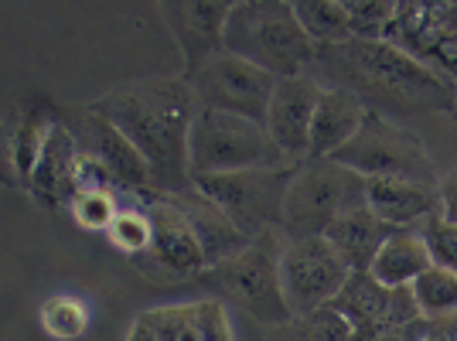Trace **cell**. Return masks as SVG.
<instances>
[{
	"label": "cell",
	"instance_id": "1f68e13d",
	"mask_svg": "<svg viewBox=\"0 0 457 341\" xmlns=\"http://www.w3.org/2000/svg\"><path fill=\"white\" fill-rule=\"evenodd\" d=\"M420 232H423V243H427V249H430L434 266H440V270H447V273H454L457 277V226L444 222V219L437 215V219L423 222Z\"/></svg>",
	"mask_w": 457,
	"mask_h": 341
},
{
	"label": "cell",
	"instance_id": "7c38bea8",
	"mask_svg": "<svg viewBox=\"0 0 457 341\" xmlns=\"http://www.w3.org/2000/svg\"><path fill=\"white\" fill-rule=\"evenodd\" d=\"M386 41L457 86V4H396Z\"/></svg>",
	"mask_w": 457,
	"mask_h": 341
},
{
	"label": "cell",
	"instance_id": "44dd1931",
	"mask_svg": "<svg viewBox=\"0 0 457 341\" xmlns=\"http://www.w3.org/2000/svg\"><path fill=\"white\" fill-rule=\"evenodd\" d=\"M52 127H55V103H48V99L21 103L14 113L0 120V137L11 147V161H14V170H18L21 188L28 185L31 170L38 164Z\"/></svg>",
	"mask_w": 457,
	"mask_h": 341
},
{
	"label": "cell",
	"instance_id": "9a60e30c",
	"mask_svg": "<svg viewBox=\"0 0 457 341\" xmlns=\"http://www.w3.org/2000/svg\"><path fill=\"white\" fill-rule=\"evenodd\" d=\"M127 341H232L226 304L215 297L140 311Z\"/></svg>",
	"mask_w": 457,
	"mask_h": 341
},
{
	"label": "cell",
	"instance_id": "30bf717a",
	"mask_svg": "<svg viewBox=\"0 0 457 341\" xmlns=\"http://www.w3.org/2000/svg\"><path fill=\"white\" fill-rule=\"evenodd\" d=\"M352 270L331 249L324 236L314 239H297L287 243L280 256V284H284V301L294 314H311L324 304H331L342 287L348 284Z\"/></svg>",
	"mask_w": 457,
	"mask_h": 341
},
{
	"label": "cell",
	"instance_id": "9c48e42d",
	"mask_svg": "<svg viewBox=\"0 0 457 341\" xmlns=\"http://www.w3.org/2000/svg\"><path fill=\"white\" fill-rule=\"evenodd\" d=\"M185 82L195 93L198 110L246 116V120H256V123L267 120L270 96L277 89V79L270 76V72L256 69L246 58L228 55V52H219L215 58H209Z\"/></svg>",
	"mask_w": 457,
	"mask_h": 341
},
{
	"label": "cell",
	"instance_id": "f1b7e54d",
	"mask_svg": "<svg viewBox=\"0 0 457 341\" xmlns=\"http://www.w3.org/2000/svg\"><path fill=\"white\" fill-rule=\"evenodd\" d=\"M348 14V31L359 41H386L396 21V4L393 0H345Z\"/></svg>",
	"mask_w": 457,
	"mask_h": 341
},
{
	"label": "cell",
	"instance_id": "e0dca14e",
	"mask_svg": "<svg viewBox=\"0 0 457 341\" xmlns=\"http://www.w3.org/2000/svg\"><path fill=\"white\" fill-rule=\"evenodd\" d=\"M228 11H232L228 0H164L161 4L168 31L174 35L181 55H185L181 79H191L209 58L222 52Z\"/></svg>",
	"mask_w": 457,
	"mask_h": 341
},
{
	"label": "cell",
	"instance_id": "484cf974",
	"mask_svg": "<svg viewBox=\"0 0 457 341\" xmlns=\"http://www.w3.org/2000/svg\"><path fill=\"white\" fill-rule=\"evenodd\" d=\"M294 14H297V24L304 28L307 38L314 41V48L342 45V41L352 38L345 0H297Z\"/></svg>",
	"mask_w": 457,
	"mask_h": 341
},
{
	"label": "cell",
	"instance_id": "52a82bcc",
	"mask_svg": "<svg viewBox=\"0 0 457 341\" xmlns=\"http://www.w3.org/2000/svg\"><path fill=\"white\" fill-rule=\"evenodd\" d=\"M331 161L355 170L359 178H406V181H420V185H437L440 178L434 157L420 144V137L372 110L359 133L342 151L331 154Z\"/></svg>",
	"mask_w": 457,
	"mask_h": 341
},
{
	"label": "cell",
	"instance_id": "603a6c76",
	"mask_svg": "<svg viewBox=\"0 0 457 341\" xmlns=\"http://www.w3.org/2000/svg\"><path fill=\"white\" fill-rule=\"evenodd\" d=\"M365 116H369V110L359 96L321 86V99H318L314 123H311V154L307 157H331L335 151H342L359 133Z\"/></svg>",
	"mask_w": 457,
	"mask_h": 341
},
{
	"label": "cell",
	"instance_id": "d6a6232c",
	"mask_svg": "<svg viewBox=\"0 0 457 341\" xmlns=\"http://www.w3.org/2000/svg\"><path fill=\"white\" fill-rule=\"evenodd\" d=\"M113 174L96 164L93 157H76V170H72V195L79 191H113Z\"/></svg>",
	"mask_w": 457,
	"mask_h": 341
},
{
	"label": "cell",
	"instance_id": "7402d4cb",
	"mask_svg": "<svg viewBox=\"0 0 457 341\" xmlns=\"http://www.w3.org/2000/svg\"><path fill=\"white\" fill-rule=\"evenodd\" d=\"M396 229L386 226L376 212H369L365 205H355V209L342 212L331 226L324 229V239L331 243V249L342 256L352 273H369L379 246Z\"/></svg>",
	"mask_w": 457,
	"mask_h": 341
},
{
	"label": "cell",
	"instance_id": "cb8c5ba5",
	"mask_svg": "<svg viewBox=\"0 0 457 341\" xmlns=\"http://www.w3.org/2000/svg\"><path fill=\"white\" fill-rule=\"evenodd\" d=\"M430 266H434V260H430V249L423 243V232L420 229H396L379 246L369 273L386 287H413V280Z\"/></svg>",
	"mask_w": 457,
	"mask_h": 341
},
{
	"label": "cell",
	"instance_id": "3957f363",
	"mask_svg": "<svg viewBox=\"0 0 457 341\" xmlns=\"http://www.w3.org/2000/svg\"><path fill=\"white\" fill-rule=\"evenodd\" d=\"M222 52L253 62L277 79L311 76L314 41L297 24L294 4L287 0H239L232 4L222 35Z\"/></svg>",
	"mask_w": 457,
	"mask_h": 341
},
{
	"label": "cell",
	"instance_id": "4fadbf2b",
	"mask_svg": "<svg viewBox=\"0 0 457 341\" xmlns=\"http://www.w3.org/2000/svg\"><path fill=\"white\" fill-rule=\"evenodd\" d=\"M140 202V209L147 212L151 219V249L144 256H137V270L151 263L154 270H164L174 280H185V277H198L205 270V253L198 236L191 232L188 219L178 212L168 195H157V191H140L134 195Z\"/></svg>",
	"mask_w": 457,
	"mask_h": 341
},
{
	"label": "cell",
	"instance_id": "836d02e7",
	"mask_svg": "<svg viewBox=\"0 0 457 341\" xmlns=\"http://www.w3.org/2000/svg\"><path fill=\"white\" fill-rule=\"evenodd\" d=\"M430 331H434V324L427 321V318H413V321H403V324L386 328V331H379L372 341H427L430 338Z\"/></svg>",
	"mask_w": 457,
	"mask_h": 341
},
{
	"label": "cell",
	"instance_id": "d4e9b609",
	"mask_svg": "<svg viewBox=\"0 0 457 341\" xmlns=\"http://www.w3.org/2000/svg\"><path fill=\"white\" fill-rule=\"evenodd\" d=\"M267 341H355V335L352 324L331 304H324L311 314H294L290 321L270 328Z\"/></svg>",
	"mask_w": 457,
	"mask_h": 341
},
{
	"label": "cell",
	"instance_id": "ba28073f",
	"mask_svg": "<svg viewBox=\"0 0 457 341\" xmlns=\"http://www.w3.org/2000/svg\"><path fill=\"white\" fill-rule=\"evenodd\" d=\"M297 164H280V168H253L232 170V174H205L191 178V188L202 191L209 202L228 215V222L239 229L246 239H256L267 229H280L284 215V198L290 174Z\"/></svg>",
	"mask_w": 457,
	"mask_h": 341
},
{
	"label": "cell",
	"instance_id": "8fae6325",
	"mask_svg": "<svg viewBox=\"0 0 457 341\" xmlns=\"http://www.w3.org/2000/svg\"><path fill=\"white\" fill-rule=\"evenodd\" d=\"M58 123L72 133L76 140L79 157H93L96 164L113 174L116 188L130 191V195H140V191H151V170H147V161L137 154V147L116 130L110 120L96 113L93 106H55Z\"/></svg>",
	"mask_w": 457,
	"mask_h": 341
},
{
	"label": "cell",
	"instance_id": "277c9868",
	"mask_svg": "<svg viewBox=\"0 0 457 341\" xmlns=\"http://www.w3.org/2000/svg\"><path fill=\"white\" fill-rule=\"evenodd\" d=\"M287 236L280 229H267L256 239H249L239 253L228 260L209 266L198 273V284L215 294V301L236 304L249 318L263 321L267 328L290 321V307L284 301L280 284V256H284Z\"/></svg>",
	"mask_w": 457,
	"mask_h": 341
},
{
	"label": "cell",
	"instance_id": "d6986e66",
	"mask_svg": "<svg viewBox=\"0 0 457 341\" xmlns=\"http://www.w3.org/2000/svg\"><path fill=\"white\" fill-rule=\"evenodd\" d=\"M76 157H79L76 140H72V133L65 130L55 116V127H52L48 140H45V151H41L38 164H35L28 185H24V188L31 191V198L52 212L65 209V205L72 202V170H76Z\"/></svg>",
	"mask_w": 457,
	"mask_h": 341
},
{
	"label": "cell",
	"instance_id": "5b68a950",
	"mask_svg": "<svg viewBox=\"0 0 457 341\" xmlns=\"http://www.w3.org/2000/svg\"><path fill=\"white\" fill-rule=\"evenodd\" d=\"M355 205H365V178L335 164L331 157H307L290 174L280 232L287 243L314 239Z\"/></svg>",
	"mask_w": 457,
	"mask_h": 341
},
{
	"label": "cell",
	"instance_id": "ac0fdd59",
	"mask_svg": "<svg viewBox=\"0 0 457 341\" xmlns=\"http://www.w3.org/2000/svg\"><path fill=\"white\" fill-rule=\"evenodd\" d=\"M365 209L393 229H420L440 215L437 185L406 178H365Z\"/></svg>",
	"mask_w": 457,
	"mask_h": 341
},
{
	"label": "cell",
	"instance_id": "2e32d148",
	"mask_svg": "<svg viewBox=\"0 0 457 341\" xmlns=\"http://www.w3.org/2000/svg\"><path fill=\"white\" fill-rule=\"evenodd\" d=\"M321 99V82L311 76L280 79L270 96L263 127L273 137L277 151L284 154L287 164H301L311 154V123Z\"/></svg>",
	"mask_w": 457,
	"mask_h": 341
},
{
	"label": "cell",
	"instance_id": "4316f807",
	"mask_svg": "<svg viewBox=\"0 0 457 341\" xmlns=\"http://www.w3.org/2000/svg\"><path fill=\"white\" fill-rule=\"evenodd\" d=\"M410 294H413L417 311L427 321H444V318L457 314V277L440 270V266L423 270L410 287Z\"/></svg>",
	"mask_w": 457,
	"mask_h": 341
},
{
	"label": "cell",
	"instance_id": "f546056e",
	"mask_svg": "<svg viewBox=\"0 0 457 341\" xmlns=\"http://www.w3.org/2000/svg\"><path fill=\"white\" fill-rule=\"evenodd\" d=\"M106 239L120 253H127L130 260L144 256L151 249V219H147V212L140 205L137 209H120L116 219L110 222V229H106Z\"/></svg>",
	"mask_w": 457,
	"mask_h": 341
},
{
	"label": "cell",
	"instance_id": "e575fe53",
	"mask_svg": "<svg viewBox=\"0 0 457 341\" xmlns=\"http://www.w3.org/2000/svg\"><path fill=\"white\" fill-rule=\"evenodd\" d=\"M437 202H440V219L457 226V168L437 178Z\"/></svg>",
	"mask_w": 457,
	"mask_h": 341
},
{
	"label": "cell",
	"instance_id": "d590c367",
	"mask_svg": "<svg viewBox=\"0 0 457 341\" xmlns=\"http://www.w3.org/2000/svg\"><path fill=\"white\" fill-rule=\"evenodd\" d=\"M451 116H454V120H457V96H454V110H451Z\"/></svg>",
	"mask_w": 457,
	"mask_h": 341
},
{
	"label": "cell",
	"instance_id": "7a4b0ae2",
	"mask_svg": "<svg viewBox=\"0 0 457 341\" xmlns=\"http://www.w3.org/2000/svg\"><path fill=\"white\" fill-rule=\"evenodd\" d=\"M311 79L324 89L359 96L372 113H451L457 86L420 65L389 41L348 38L324 45L314 55Z\"/></svg>",
	"mask_w": 457,
	"mask_h": 341
},
{
	"label": "cell",
	"instance_id": "6da1fadb",
	"mask_svg": "<svg viewBox=\"0 0 457 341\" xmlns=\"http://www.w3.org/2000/svg\"><path fill=\"white\" fill-rule=\"evenodd\" d=\"M123 133L147 161L151 191L178 195L191 188L188 133L198 113L191 86L181 76H147L123 82L89 103Z\"/></svg>",
	"mask_w": 457,
	"mask_h": 341
},
{
	"label": "cell",
	"instance_id": "4dcf8cb0",
	"mask_svg": "<svg viewBox=\"0 0 457 341\" xmlns=\"http://www.w3.org/2000/svg\"><path fill=\"white\" fill-rule=\"evenodd\" d=\"M69 212H72V219H76L82 229H89V232H106L110 222L116 219V195L113 191H79L72 195V202H69Z\"/></svg>",
	"mask_w": 457,
	"mask_h": 341
},
{
	"label": "cell",
	"instance_id": "ffe728a7",
	"mask_svg": "<svg viewBox=\"0 0 457 341\" xmlns=\"http://www.w3.org/2000/svg\"><path fill=\"white\" fill-rule=\"evenodd\" d=\"M168 198H171L174 205H178V212L188 219L191 232L198 236L202 253H205V263L209 266L228 260L232 253H239V249L249 243L246 236L228 222L226 212L219 209L215 202H209L202 191L185 188V191H178V195H168ZM209 266H205V270H209Z\"/></svg>",
	"mask_w": 457,
	"mask_h": 341
},
{
	"label": "cell",
	"instance_id": "8992f818",
	"mask_svg": "<svg viewBox=\"0 0 457 341\" xmlns=\"http://www.w3.org/2000/svg\"><path fill=\"white\" fill-rule=\"evenodd\" d=\"M287 164L263 123L246 116L198 110L188 133V170L191 178L232 174L253 168H280Z\"/></svg>",
	"mask_w": 457,
	"mask_h": 341
},
{
	"label": "cell",
	"instance_id": "5bb4252c",
	"mask_svg": "<svg viewBox=\"0 0 457 341\" xmlns=\"http://www.w3.org/2000/svg\"><path fill=\"white\" fill-rule=\"evenodd\" d=\"M331 307L352 324L355 341H372L379 331L393 328V324L423 318L410 287H386L372 273H352L348 284L342 287V294L331 301Z\"/></svg>",
	"mask_w": 457,
	"mask_h": 341
},
{
	"label": "cell",
	"instance_id": "83f0119b",
	"mask_svg": "<svg viewBox=\"0 0 457 341\" xmlns=\"http://www.w3.org/2000/svg\"><path fill=\"white\" fill-rule=\"evenodd\" d=\"M38 321L41 328L58 341H76L86 335L89 328V311L86 304L72 297V294H52L45 297L38 307Z\"/></svg>",
	"mask_w": 457,
	"mask_h": 341
}]
</instances>
